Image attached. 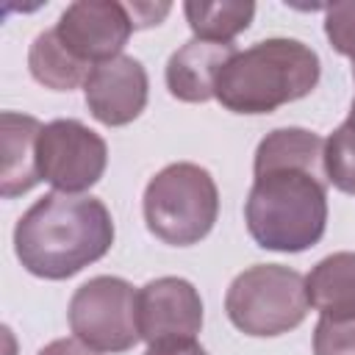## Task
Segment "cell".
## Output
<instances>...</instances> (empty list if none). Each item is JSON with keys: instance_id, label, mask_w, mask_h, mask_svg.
<instances>
[{"instance_id": "7a4b0ae2", "label": "cell", "mask_w": 355, "mask_h": 355, "mask_svg": "<svg viewBox=\"0 0 355 355\" xmlns=\"http://www.w3.org/2000/svg\"><path fill=\"white\" fill-rule=\"evenodd\" d=\"M319 75V55L308 44L297 39H263L225 64L214 97L233 114H272L311 94Z\"/></svg>"}, {"instance_id": "9a60e30c", "label": "cell", "mask_w": 355, "mask_h": 355, "mask_svg": "<svg viewBox=\"0 0 355 355\" xmlns=\"http://www.w3.org/2000/svg\"><path fill=\"white\" fill-rule=\"evenodd\" d=\"M28 67L36 83L53 92H72L80 83H86L92 64L72 55L55 31H44L33 39L28 50Z\"/></svg>"}, {"instance_id": "ffe728a7", "label": "cell", "mask_w": 355, "mask_h": 355, "mask_svg": "<svg viewBox=\"0 0 355 355\" xmlns=\"http://www.w3.org/2000/svg\"><path fill=\"white\" fill-rule=\"evenodd\" d=\"M125 6H128V14L133 19V28L158 25L169 14V6L166 3H161V6H153V3H125Z\"/></svg>"}, {"instance_id": "277c9868", "label": "cell", "mask_w": 355, "mask_h": 355, "mask_svg": "<svg viewBox=\"0 0 355 355\" xmlns=\"http://www.w3.org/2000/svg\"><path fill=\"white\" fill-rule=\"evenodd\" d=\"M147 230L172 247H189L205 239L219 216V191L208 169L178 161L150 178L144 189Z\"/></svg>"}, {"instance_id": "e0dca14e", "label": "cell", "mask_w": 355, "mask_h": 355, "mask_svg": "<svg viewBox=\"0 0 355 355\" xmlns=\"http://www.w3.org/2000/svg\"><path fill=\"white\" fill-rule=\"evenodd\" d=\"M324 178L338 191L355 197V130L344 122L324 139Z\"/></svg>"}, {"instance_id": "30bf717a", "label": "cell", "mask_w": 355, "mask_h": 355, "mask_svg": "<svg viewBox=\"0 0 355 355\" xmlns=\"http://www.w3.org/2000/svg\"><path fill=\"white\" fill-rule=\"evenodd\" d=\"M147 72L133 55H116L94 64L83 83L92 116L108 128L133 122L147 105Z\"/></svg>"}, {"instance_id": "4fadbf2b", "label": "cell", "mask_w": 355, "mask_h": 355, "mask_svg": "<svg viewBox=\"0 0 355 355\" xmlns=\"http://www.w3.org/2000/svg\"><path fill=\"white\" fill-rule=\"evenodd\" d=\"M305 291L319 316L355 319V252L322 258L305 277Z\"/></svg>"}, {"instance_id": "8fae6325", "label": "cell", "mask_w": 355, "mask_h": 355, "mask_svg": "<svg viewBox=\"0 0 355 355\" xmlns=\"http://www.w3.org/2000/svg\"><path fill=\"white\" fill-rule=\"evenodd\" d=\"M233 42H205L191 39L175 50L166 61V89L180 103H205L214 97L219 72L236 55Z\"/></svg>"}, {"instance_id": "52a82bcc", "label": "cell", "mask_w": 355, "mask_h": 355, "mask_svg": "<svg viewBox=\"0 0 355 355\" xmlns=\"http://www.w3.org/2000/svg\"><path fill=\"white\" fill-rule=\"evenodd\" d=\"M39 175L67 194L92 189L108 164V147L100 133L78 119H53L42 128L36 141Z\"/></svg>"}, {"instance_id": "3957f363", "label": "cell", "mask_w": 355, "mask_h": 355, "mask_svg": "<svg viewBox=\"0 0 355 355\" xmlns=\"http://www.w3.org/2000/svg\"><path fill=\"white\" fill-rule=\"evenodd\" d=\"M327 180L308 169H272L255 175L244 219L252 241L275 252H302L327 227Z\"/></svg>"}, {"instance_id": "5b68a950", "label": "cell", "mask_w": 355, "mask_h": 355, "mask_svg": "<svg viewBox=\"0 0 355 355\" xmlns=\"http://www.w3.org/2000/svg\"><path fill=\"white\" fill-rule=\"evenodd\" d=\"M305 277L280 263H255L233 277L225 294V311L244 336L266 338L300 327L308 316Z\"/></svg>"}, {"instance_id": "7c38bea8", "label": "cell", "mask_w": 355, "mask_h": 355, "mask_svg": "<svg viewBox=\"0 0 355 355\" xmlns=\"http://www.w3.org/2000/svg\"><path fill=\"white\" fill-rule=\"evenodd\" d=\"M42 122L28 114L3 111L0 116V136H3V169H0V194L6 200L31 191L42 175H39V158H36V141L42 133Z\"/></svg>"}, {"instance_id": "ba28073f", "label": "cell", "mask_w": 355, "mask_h": 355, "mask_svg": "<svg viewBox=\"0 0 355 355\" xmlns=\"http://www.w3.org/2000/svg\"><path fill=\"white\" fill-rule=\"evenodd\" d=\"M53 31L72 55L94 67L122 55V47L133 33V19L125 3L80 0L67 6Z\"/></svg>"}, {"instance_id": "603a6c76", "label": "cell", "mask_w": 355, "mask_h": 355, "mask_svg": "<svg viewBox=\"0 0 355 355\" xmlns=\"http://www.w3.org/2000/svg\"><path fill=\"white\" fill-rule=\"evenodd\" d=\"M344 125H349V128L355 130V100H352V105H349V116L344 119Z\"/></svg>"}, {"instance_id": "8992f818", "label": "cell", "mask_w": 355, "mask_h": 355, "mask_svg": "<svg viewBox=\"0 0 355 355\" xmlns=\"http://www.w3.org/2000/svg\"><path fill=\"white\" fill-rule=\"evenodd\" d=\"M133 286L114 275H97L69 300V330L94 352H125L139 336Z\"/></svg>"}, {"instance_id": "7402d4cb", "label": "cell", "mask_w": 355, "mask_h": 355, "mask_svg": "<svg viewBox=\"0 0 355 355\" xmlns=\"http://www.w3.org/2000/svg\"><path fill=\"white\" fill-rule=\"evenodd\" d=\"M39 355H100V352H94L78 338H55L44 349H39Z\"/></svg>"}, {"instance_id": "2e32d148", "label": "cell", "mask_w": 355, "mask_h": 355, "mask_svg": "<svg viewBox=\"0 0 355 355\" xmlns=\"http://www.w3.org/2000/svg\"><path fill=\"white\" fill-rule=\"evenodd\" d=\"M183 14L197 39L205 42H233L255 17L252 3H186Z\"/></svg>"}, {"instance_id": "6da1fadb", "label": "cell", "mask_w": 355, "mask_h": 355, "mask_svg": "<svg viewBox=\"0 0 355 355\" xmlns=\"http://www.w3.org/2000/svg\"><path fill=\"white\" fill-rule=\"evenodd\" d=\"M114 244V222L92 194L50 191L39 197L14 227L19 263L44 280H67L100 261Z\"/></svg>"}, {"instance_id": "ac0fdd59", "label": "cell", "mask_w": 355, "mask_h": 355, "mask_svg": "<svg viewBox=\"0 0 355 355\" xmlns=\"http://www.w3.org/2000/svg\"><path fill=\"white\" fill-rule=\"evenodd\" d=\"M313 355H355V319L319 316L313 330Z\"/></svg>"}, {"instance_id": "d6986e66", "label": "cell", "mask_w": 355, "mask_h": 355, "mask_svg": "<svg viewBox=\"0 0 355 355\" xmlns=\"http://www.w3.org/2000/svg\"><path fill=\"white\" fill-rule=\"evenodd\" d=\"M324 33L336 53L355 61V3H333L324 8Z\"/></svg>"}, {"instance_id": "44dd1931", "label": "cell", "mask_w": 355, "mask_h": 355, "mask_svg": "<svg viewBox=\"0 0 355 355\" xmlns=\"http://www.w3.org/2000/svg\"><path fill=\"white\" fill-rule=\"evenodd\" d=\"M144 355H208L194 338H166L147 347Z\"/></svg>"}, {"instance_id": "cb8c5ba5", "label": "cell", "mask_w": 355, "mask_h": 355, "mask_svg": "<svg viewBox=\"0 0 355 355\" xmlns=\"http://www.w3.org/2000/svg\"><path fill=\"white\" fill-rule=\"evenodd\" d=\"M352 78H355V61H352Z\"/></svg>"}, {"instance_id": "9c48e42d", "label": "cell", "mask_w": 355, "mask_h": 355, "mask_svg": "<svg viewBox=\"0 0 355 355\" xmlns=\"http://www.w3.org/2000/svg\"><path fill=\"white\" fill-rule=\"evenodd\" d=\"M136 319L147 344L194 338L202 327V300L183 277H155L136 294Z\"/></svg>"}, {"instance_id": "5bb4252c", "label": "cell", "mask_w": 355, "mask_h": 355, "mask_svg": "<svg viewBox=\"0 0 355 355\" xmlns=\"http://www.w3.org/2000/svg\"><path fill=\"white\" fill-rule=\"evenodd\" d=\"M272 169H308L324 178V139L305 128H277L266 133L255 150L252 172L263 175Z\"/></svg>"}]
</instances>
